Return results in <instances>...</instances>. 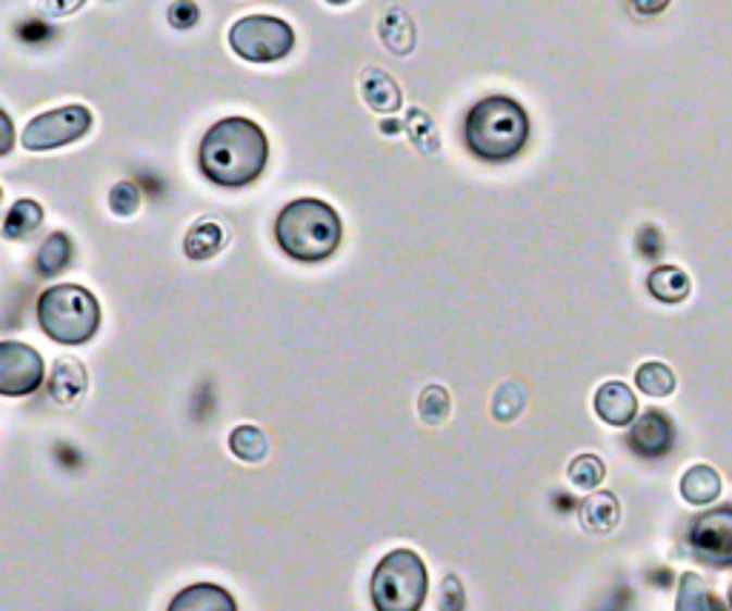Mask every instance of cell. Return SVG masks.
Returning <instances> with one entry per match:
<instances>
[{
	"label": "cell",
	"instance_id": "obj_23",
	"mask_svg": "<svg viewBox=\"0 0 732 611\" xmlns=\"http://www.w3.org/2000/svg\"><path fill=\"white\" fill-rule=\"evenodd\" d=\"M229 449L244 463H261L266 458V451H270V444H266V435H263L261 428L244 423V426L232 428Z\"/></svg>",
	"mask_w": 732,
	"mask_h": 611
},
{
	"label": "cell",
	"instance_id": "obj_33",
	"mask_svg": "<svg viewBox=\"0 0 732 611\" xmlns=\"http://www.w3.org/2000/svg\"><path fill=\"white\" fill-rule=\"evenodd\" d=\"M630 3H632V12L641 17L661 15L663 9L670 7V0H630Z\"/></svg>",
	"mask_w": 732,
	"mask_h": 611
},
{
	"label": "cell",
	"instance_id": "obj_3",
	"mask_svg": "<svg viewBox=\"0 0 732 611\" xmlns=\"http://www.w3.org/2000/svg\"><path fill=\"white\" fill-rule=\"evenodd\" d=\"M463 138L481 161H509L530 140V115L518 100L493 95L472 107L463 123Z\"/></svg>",
	"mask_w": 732,
	"mask_h": 611
},
{
	"label": "cell",
	"instance_id": "obj_6",
	"mask_svg": "<svg viewBox=\"0 0 732 611\" xmlns=\"http://www.w3.org/2000/svg\"><path fill=\"white\" fill-rule=\"evenodd\" d=\"M229 47L249 63H275L293 52L295 32L281 17L249 15L229 29Z\"/></svg>",
	"mask_w": 732,
	"mask_h": 611
},
{
	"label": "cell",
	"instance_id": "obj_21",
	"mask_svg": "<svg viewBox=\"0 0 732 611\" xmlns=\"http://www.w3.org/2000/svg\"><path fill=\"white\" fill-rule=\"evenodd\" d=\"M635 386L644 395H649V398H670L675 386H679V381H675V372L667 363H661V360H647L635 372Z\"/></svg>",
	"mask_w": 732,
	"mask_h": 611
},
{
	"label": "cell",
	"instance_id": "obj_5",
	"mask_svg": "<svg viewBox=\"0 0 732 611\" xmlns=\"http://www.w3.org/2000/svg\"><path fill=\"white\" fill-rule=\"evenodd\" d=\"M430 591L424 560L412 549H395L381 558L370 583L375 611H421Z\"/></svg>",
	"mask_w": 732,
	"mask_h": 611
},
{
	"label": "cell",
	"instance_id": "obj_13",
	"mask_svg": "<svg viewBox=\"0 0 732 611\" xmlns=\"http://www.w3.org/2000/svg\"><path fill=\"white\" fill-rule=\"evenodd\" d=\"M361 98L363 103L379 115H395L401 109V86L379 66H367L361 72Z\"/></svg>",
	"mask_w": 732,
	"mask_h": 611
},
{
	"label": "cell",
	"instance_id": "obj_12",
	"mask_svg": "<svg viewBox=\"0 0 732 611\" xmlns=\"http://www.w3.org/2000/svg\"><path fill=\"white\" fill-rule=\"evenodd\" d=\"M89 377L80 360L58 358L49 372V395L58 406H77L86 395Z\"/></svg>",
	"mask_w": 732,
	"mask_h": 611
},
{
	"label": "cell",
	"instance_id": "obj_8",
	"mask_svg": "<svg viewBox=\"0 0 732 611\" xmlns=\"http://www.w3.org/2000/svg\"><path fill=\"white\" fill-rule=\"evenodd\" d=\"M44 383V358L32 346L17 340L0 344V395L24 398Z\"/></svg>",
	"mask_w": 732,
	"mask_h": 611
},
{
	"label": "cell",
	"instance_id": "obj_17",
	"mask_svg": "<svg viewBox=\"0 0 732 611\" xmlns=\"http://www.w3.org/2000/svg\"><path fill=\"white\" fill-rule=\"evenodd\" d=\"M721 495V474L707 463H695L681 477V497L690 506H709Z\"/></svg>",
	"mask_w": 732,
	"mask_h": 611
},
{
	"label": "cell",
	"instance_id": "obj_25",
	"mask_svg": "<svg viewBox=\"0 0 732 611\" xmlns=\"http://www.w3.org/2000/svg\"><path fill=\"white\" fill-rule=\"evenodd\" d=\"M449 412H452V398H449V391L438 383H432L421 391V398H418V414H421V421L426 426H441V423H447Z\"/></svg>",
	"mask_w": 732,
	"mask_h": 611
},
{
	"label": "cell",
	"instance_id": "obj_37",
	"mask_svg": "<svg viewBox=\"0 0 732 611\" xmlns=\"http://www.w3.org/2000/svg\"><path fill=\"white\" fill-rule=\"evenodd\" d=\"M727 603H730V609H732V583H730V591H727Z\"/></svg>",
	"mask_w": 732,
	"mask_h": 611
},
{
	"label": "cell",
	"instance_id": "obj_19",
	"mask_svg": "<svg viewBox=\"0 0 732 611\" xmlns=\"http://www.w3.org/2000/svg\"><path fill=\"white\" fill-rule=\"evenodd\" d=\"M224 246H226L224 226H221L218 221L203 217V221H198L193 229L186 232L184 252L189 260H209V258H215Z\"/></svg>",
	"mask_w": 732,
	"mask_h": 611
},
{
	"label": "cell",
	"instance_id": "obj_1",
	"mask_svg": "<svg viewBox=\"0 0 732 611\" xmlns=\"http://www.w3.org/2000/svg\"><path fill=\"white\" fill-rule=\"evenodd\" d=\"M270 161V140L249 117H224L201 144V172L218 186H249Z\"/></svg>",
	"mask_w": 732,
	"mask_h": 611
},
{
	"label": "cell",
	"instance_id": "obj_29",
	"mask_svg": "<svg viewBox=\"0 0 732 611\" xmlns=\"http://www.w3.org/2000/svg\"><path fill=\"white\" fill-rule=\"evenodd\" d=\"M109 209H112L117 217H132V214L140 209L138 186L129 184V180H121V184L112 186V191H109Z\"/></svg>",
	"mask_w": 732,
	"mask_h": 611
},
{
	"label": "cell",
	"instance_id": "obj_2",
	"mask_svg": "<svg viewBox=\"0 0 732 611\" xmlns=\"http://www.w3.org/2000/svg\"><path fill=\"white\" fill-rule=\"evenodd\" d=\"M278 246L293 260L301 263H321L338 252L344 240V223L338 212L315 198H298L281 209L275 221Z\"/></svg>",
	"mask_w": 732,
	"mask_h": 611
},
{
	"label": "cell",
	"instance_id": "obj_11",
	"mask_svg": "<svg viewBox=\"0 0 732 611\" xmlns=\"http://www.w3.org/2000/svg\"><path fill=\"white\" fill-rule=\"evenodd\" d=\"M595 414L601 417L607 426H632L635 414H638V400L635 391L621 381H607L601 389L595 391Z\"/></svg>",
	"mask_w": 732,
	"mask_h": 611
},
{
	"label": "cell",
	"instance_id": "obj_7",
	"mask_svg": "<svg viewBox=\"0 0 732 611\" xmlns=\"http://www.w3.org/2000/svg\"><path fill=\"white\" fill-rule=\"evenodd\" d=\"M89 129H92V112L80 103H72V107L52 109V112L32 117L21 140L29 152H49L58 146L75 144Z\"/></svg>",
	"mask_w": 732,
	"mask_h": 611
},
{
	"label": "cell",
	"instance_id": "obj_15",
	"mask_svg": "<svg viewBox=\"0 0 732 611\" xmlns=\"http://www.w3.org/2000/svg\"><path fill=\"white\" fill-rule=\"evenodd\" d=\"M581 526L590 532V535H607L618 526L621 520V503L612 491H593V495L584 497V503L579 509Z\"/></svg>",
	"mask_w": 732,
	"mask_h": 611
},
{
	"label": "cell",
	"instance_id": "obj_31",
	"mask_svg": "<svg viewBox=\"0 0 732 611\" xmlns=\"http://www.w3.org/2000/svg\"><path fill=\"white\" fill-rule=\"evenodd\" d=\"M201 21V9L195 0H175L170 7V24L175 29H193Z\"/></svg>",
	"mask_w": 732,
	"mask_h": 611
},
{
	"label": "cell",
	"instance_id": "obj_27",
	"mask_svg": "<svg viewBox=\"0 0 732 611\" xmlns=\"http://www.w3.org/2000/svg\"><path fill=\"white\" fill-rule=\"evenodd\" d=\"M407 129L409 140H412L424 154H435L441 149L438 129H435V123H432V117L426 115L424 109H409Z\"/></svg>",
	"mask_w": 732,
	"mask_h": 611
},
{
	"label": "cell",
	"instance_id": "obj_9",
	"mask_svg": "<svg viewBox=\"0 0 732 611\" xmlns=\"http://www.w3.org/2000/svg\"><path fill=\"white\" fill-rule=\"evenodd\" d=\"M690 549L702 563L716 569L732 565V509H712L690 528Z\"/></svg>",
	"mask_w": 732,
	"mask_h": 611
},
{
	"label": "cell",
	"instance_id": "obj_14",
	"mask_svg": "<svg viewBox=\"0 0 732 611\" xmlns=\"http://www.w3.org/2000/svg\"><path fill=\"white\" fill-rule=\"evenodd\" d=\"M166 611H238L235 597L215 583H193L172 597Z\"/></svg>",
	"mask_w": 732,
	"mask_h": 611
},
{
	"label": "cell",
	"instance_id": "obj_28",
	"mask_svg": "<svg viewBox=\"0 0 732 611\" xmlns=\"http://www.w3.org/2000/svg\"><path fill=\"white\" fill-rule=\"evenodd\" d=\"M712 609V600H709V591L704 586V581L695 572H684L679 581V603L675 611H709Z\"/></svg>",
	"mask_w": 732,
	"mask_h": 611
},
{
	"label": "cell",
	"instance_id": "obj_26",
	"mask_svg": "<svg viewBox=\"0 0 732 611\" xmlns=\"http://www.w3.org/2000/svg\"><path fill=\"white\" fill-rule=\"evenodd\" d=\"M567 477H570L575 489L595 491L607 477V466H604V460L598 454H579L567 469Z\"/></svg>",
	"mask_w": 732,
	"mask_h": 611
},
{
	"label": "cell",
	"instance_id": "obj_20",
	"mask_svg": "<svg viewBox=\"0 0 732 611\" xmlns=\"http://www.w3.org/2000/svg\"><path fill=\"white\" fill-rule=\"evenodd\" d=\"M40 223H44V207H40L38 200H17L15 207L7 212L3 237L7 240H26V237H32L40 229Z\"/></svg>",
	"mask_w": 732,
	"mask_h": 611
},
{
	"label": "cell",
	"instance_id": "obj_30",
	"mask_svg": "<svg viewBox=\"0 0 732 611\" xmlns=\"http://www.w3.org/2000/svg\"><path fill=\"white\" fill-rule=\"evenodd\" d=\"M467 606V595H463V583L455 577V574H447L444 583H441V595H438V609L441 611H463Z\"/></svg>",
	"mask_w": 732,
	"mask_h": 611
},
{
	"label": "cell",
	"instance_id": "obj_32",
	"mask_svg": "<svg viewBox=\"0 0 732 611\" xmlns=\"http://www.w3.org/2000/svg\"><path fill=\"white\" fill-rule=\"evenodd\" d=\"M40 12L49 17H66L84 7L86 0H38Z\"/></svg>",
	"mask_w": 732,
	"mask_h": 611
},
{
	"label": "cell",
	"instance_id": "obj_35",
	"mask_svg": "<svg viewBox=\"0 0 732 611\" xmlns=\"http://www.w3.org/2000/svg\"><path fill=\"white\" fill-rule=\"evenodd\" d=\"M398 129H401V123H395V121L381 123V132H384V135H389V132H398Z\"/></svg>",
	"mask_w": 732,
	"mask_h": 611
},
{
	"label": "cell",
	"instance_id": "obj_18",
	"mask_svg": "<svg viewBox=\"0 0 732 611\" xmlns=\"http://www.w3.org/2000/svg\"><path fill=\"white\" fill-rule=\"evenodd\" d=\"M647 289L661 303H681L690 298L693 280L681 266H656L647 277Z\"/></svg>",
	"mask_w": 732,
	"mask_h": 611
},
{
	"label": "cell",
	"instance_id": "obj_24",
	"mask_svg": "<svg viewBox=\"0 0 732 611\" xmlns=\"http://www.w3.org/2000/svg\"><path fill=\"white\" fill-rule=\"evenodd\" d=\"M526 409V389L521 381H504L493 395V417L498 423H512Z\"/></svg>",
	"mask_w": 732,
	"mask_h": 611
},
{
	"label": "cell",
	"instance_id": "obj_22",
	"mask_svg": "<svg viewBox=\"0 0 732 611\" xmlns=\"http://www.w3.org/2000/svg\"><path fill=\"white\" fill-rule=\"evenodd\" d=\"M72 260V240L70 235L63 232H52V235L44 240V246L38 249V258H35V266L44 277L61 275L63 269L70 266Z\"/></svg>",
	"mask_w": 732,
	"mask_h": 611
},
{
	"label": "cell",
	"instance_id": "obj_34",
	"mask_svg": "<svg viewBox=\"0 0 732 611\" xmlns=\"http://www.w3.org/2000/svg\"><path fill=\"white\" fill-rule=\"evenodd\" d=\"M0 123H3V132H7L3 146H0V154H9V149H12V121H9L7 112H0Z\"/></svg>",
	"mask_w": 732,
	"mask_h": 611
},
{
	"label": "cell",
	"instance_id": "obj_4",
	"mask_svg": "<svg viewBox=\"0 0 732 611\" xmlns=\"http://www.w3.org/2000/svg\"><path fill=\"white\" fill-rule=\"evenodd\" d=\"M40 329L61 346L89 344L101 326V306L92 291L77 283L49 286L38 298Z\"/></svg>",
	"mask_w": 732,
	"mask_h": 611
},
{
	"label": "cell",
	"instance_id": "obj_10",
	"mask_svg": "<svg viewBox=\"0 0 732 611\" xmlns=\"http://www.w3.org/2000/svg\"><path fill=\"white\" fill-rule=\"evenodd\" d=\"M672 440H675V426L658 409H649L635 417L630 428V446L641 458H661L672 449Z\"/></svg>",
	"mask_w": 732,
	"mask_h": 611
},
{
	"label": "cell",
	"instance_id": "obj_16",
	"mask_svg": "<svg viewBox=\"0 0 732 611\" xmlns=\"http://www.w3.org/2000/svg\"><path fill=\"white\" fill-rule=\"evenodd\" d=\"M379 35L393 54H409L415 49V24L401 7H389L379 21Z\"/></svg>",
	"mask_w": 732,
	"mask_h": 611
},
{
	"label": "cell",
	"instance_id": "obj_36",
	"mask_svg": "<svg viewBox=\"0 0 732 611\" xmlns=\"http://www.w3.org/2000/svg\"><path fill=\"white\" fill-rule=\"evenodd\" d=\"M326 3H332V7H344V3H349V0H326Z\"/></svg>",
	"mask_w": 732,
	"mask_h": 611
}]
</instances>
